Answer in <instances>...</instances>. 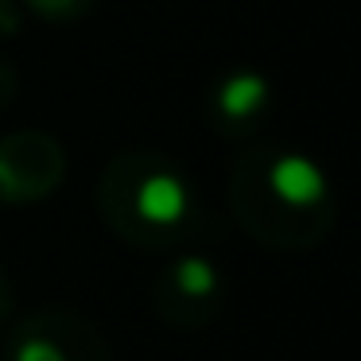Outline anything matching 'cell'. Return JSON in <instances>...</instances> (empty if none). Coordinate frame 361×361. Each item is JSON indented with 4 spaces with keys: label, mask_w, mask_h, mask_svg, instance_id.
I'll list each match as a JSON object with an SVG mask.
<instances>
[{
    "label": "cell",
    "mask_w": 361,
    "mask_h": 361,
    "mask_svg": "<svg viewBox=\"0 0 361 361\" xmlns=\"http://www.w3.org/2000/svg\"><path fill=\"white\" fill-rule=\"evenodd\" d=\"M229 202L237 221L272 249L319 245L334 221V195L322 167L276 144L249 148L233 164Z\"/></svg>",
    "instance_id": "1"
},
{
    "label": "cell",
    "mask_w": 361,
    "mask_h": 361,
    "mask_svg": "<svg viewBox=\"0 0 361 361\" xmlns=\"http://www.w3.org/2000/svg\"><path fill=\"white\" fill-rule=\"evenodd\" d=\"M97 210L105 226L133 245H175L190 233L198 202L187 175L156 152H125L97 179Z\"/></svg>",
    "instance_id": "2"
},
{
    "label": "cell",
    "mask_w": 361,
    "mask_h": 361,
    "mask_svg": "<svg viewBox=\"0 0 361 361\" xmlns=\"http://www.w3.org/2000/svg\"><path fill=\"white\" fill-rule=\"evenodd\" d=\"M66 175V152L39 128L0 136V202L24 206L55 195Z\"/></svg>",
    "instance_id": "3"
},
{
    "label": "cell",
    "mask_w": 361,
    "mask_h": 361,
    "mask_svg": "<svg viewBox=\"0 0 361 361\" xmlns=\"http://www.w3.org/2000/svg\"><path fill=\"white\" fill-rule=\"evenodd\" d=\"M206 113H210L214 128L229 140L257 136L264 121L272 117V82L249 66L221 74L206 94Z\"/></svg>",
    "instance_id": "4"
},
{
    "label": "cell",
    "mask_w": 361,
    "mask_h": 361,
    "mask_svg": "<svg viewBox=\"0 0 361 361\" xmlns=\"http://www.w3.org/2000/svg\"><path fill=\"white\" fill-rule=\"evenodd\" d=\"M221 303V276L206 257H179L164 268L156 283V307L171 322L195 326Z\"/></svg>",
    "instance_id": "5"
},
{
    "label": "cell",
    "mask_w": 361,
    "mask_h": 361,
    "mask_svg": "<svg viewBox=\"0 0 361 361\" xmlns=\"http://www.w3.org/2000/svg\"><path fill=\"white\" fill-rule=\"evenodd\" d=\"M12 361H105V350L86 322L66 314H39L16 334Z\"/></svg>",
    "instance_id": "6"
},
{
    "label": "cell",
    "mask_w": 361,
    "mask_h": 361,
    "mask_svg": "<svg viewBox=\"0 0 361 361\" xmlns=\"http://www.w3.org/2000/svg\"><path fill=\"white\" fill-rule=\"evenodd\" d=\"M20 4L32 8L35 16H43V20H59V24H66V20L86 16L97 0H20Z\"/></svg>",
    "instance_id": "7"
},
{
    "label": "cell",
    "mask_w": 361,
    "mask_h": 361,
    "mask_svg": "<svg viewBox=\"0 0 361 361\" xmlns=\"http://www.w3.org/2000/svg\"><path fill=\"white\" fill-rule=\"evenodd\" d=\"M20 27H24V12H20V4L16 0H0V39L20 35Z\"/></svg>",
    "instance_id": "8"
},
{
    "label": "cell",
    "mask_w": 361,
    "mask_h": 361,
    "mask_svg": "<svg viewBox=\"0 0 361 361\" xmlns=\"http://www.w3.org/2000/svg\"><path fill=\"white\" fill-rule=\"evenodd\" d=\"M16 90H20V74L12 71V63H8V59H0V113H4V109L12 105Z\"/></svg>",
    "instance_id": "9"
},
{
    "label": "cell",
    "mask_w": 361,
    "mask_h": 361,
    "mask_svg": "<svg viewBox=\"0 0 361 361\" xmlns=\"http://www.w3.org/2000/svg\"><path fill=\"white\" fill-rule=\"evenodd\" d=\"M8 303H12V291H8V280H4V272H0V314L8 311Z\"/></svg>",
    "instance_id": "10"
}]
</instances>
